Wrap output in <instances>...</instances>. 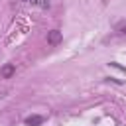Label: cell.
Listing matches in <instances>:
<instances>
[{"mask_svg": "<svg viewBox=\"0 0 126 126\" xmlns=\"http://www.w3.org/2000/svg\"><path fill=\"white\" fill-rule=\"evenodd\" d=\"M61 39H63V33H61L59 30H51V32H47V43L57 45Z\"/></svg>", "mask_w": 126, "mask_h": 126, "instance_id": "obj_1", "label": "cell"}, {"mask_svg": "<svg viewBox=\"0 0 126 126\" xmlns=\"http://www.w3.org/2000/svg\"><path fill=\"white\" fill-rule=\"evenodd\" d=\"M41 122H43V118H41V116H35V114L26 118V126H39Z\"/></svg>", "mask_w": 126, "mask_h": 126, "instance_id": "obj_2", "label": "cell"}, {"mask_svg": "<svg viewBox=\"0 0 126 126\" xmlns=\"http://www.w3.org/2000/svg\"><path fill=\"white\" fill-rule=\"evenodd\" d=\"M14 71H16L14 65H6V67H2V77H4V79H10V77L14 75Z\"/></svg>", "mask_w": 126, "mask_h": 126, "instance_id": "obj_3", "label": "cell"}, {"mask_svg": "<svg viewBox=\"0 0 126 126\" xmlns=\"http://www.w3.org/2000/svg\"><path fill=\"white\" fill-rule=\"evenodd\" d=\"M30 2H32V4H35V6H43V8L47 6V2H43V0H30Z\"/></svg>", "mask_w": 126, "mask_h": 126, "instance_id": "obj_4", "label": "cell"}, {"mask_svg": "<svg viewBox=\"0 0 126 126\" xmlns=\"http://www.w3.org/2000/svg\"><path fill=\"white\" fill-rule=\"evenodd\" d=\"M20 2H30V0H20Z\"/></svg>", "mask_w": 126, "mask_h": 126, "instance_id": "obj_5", "label": "cell"}]
</instances>
